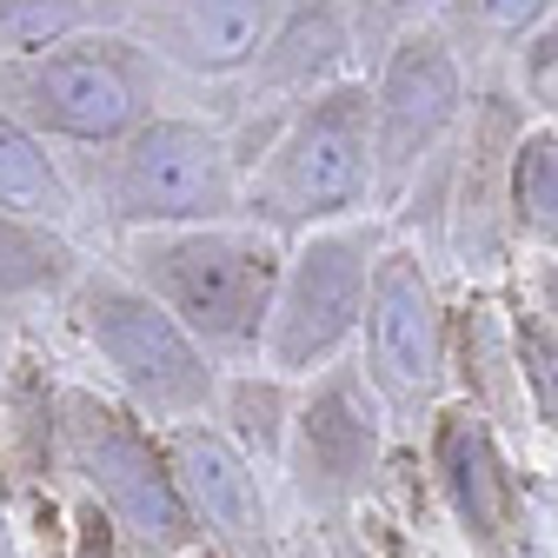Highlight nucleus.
<instances>
[{"mask_svg":"<svg viewBox=\"0 0 558 558\" xmlns=\"http://www.w3.org/2000/svg\"><path fill=\"white\" fill-rule=\"evenodd\" d=\"M140 272L206 339H253L272 300V253L240 233H186L140 246Z\"/></svg>","mask_w":558,"mask_h":558,"instance_id":"obj_1","label":"nucleus"},{"mask_svg":"<svg viewBox=\"0 0 558 558\" xmlns=\"http://www.w3.org/2000/svg\"><path fill=\"white\" fill-rule=\"evenodd\" d=\"M74 418H66V433H74V459H81V472L100 485V499L147 538V545H186V532H193V506L180 499V478L154 459V446H147V433L133 426L126 412H113V405H100V399H74L66 405Z\"/></svg>","mask_w":558,"mask_h":558,"instance_id":"obj_2","label":"nucleus"},{"mask_svg":"<svg viewBox=\"0 0 558 558\" xmlns=\"http://www.w3.org/2000/svg\"><path fill=\"white\" fill-rule=\"evenodd\" d=\"M366 126H373V107L360 87H339L326 94L279 147L272 173H266V193L259 206L272 220H319V214H339L353 206V193L366 186Z\"/></svg>","mask_w":558,"mask_h":558,"instance_id":"obj_3","label":"nucleus"},{"mask_svg":"<svg viewBox=\"0 0 558 558\" xmlns=\"http://www.w3.org/2000/svg\"><path fill=\"white\" fill-rule=\"evenodd\" d=\"M87 332L100 339V353L113 360V373L147 399L154 412H193L206 405V366L193 353V339L180 332V319L154 300H140L126 287H87L81 300Z\"/></svg>","mask_w":558,"mask_h":558,"instance_id":"obj_4","label":"nucleus"},{"mask_svg":"<svg viewBox=\"0 0 558 558\" xmlns=\"http://www.w3.org/2000/svg\"><path fill=\"white\" fill-rule=\"evenodd\" d=\"M113 193H120V214L133 220H214L227 206V160L214 147V133L160 120L126 140Z\"/></svg>","mask_w":558,"mask_h":558,"instance_id":"obj_5","label":"nucleus"},{"mask_svg":"<svg viewBox=\"0 0 558 558\" xmlns=\"http://www.w3.org/2000/svg\"><path fill=\"white\" fill-rule=\"evenodd\" d=\"M366 300V246L360 240H313L279 293V319H272V360L279 366H313L332 345L353 332Z\"/></svg>","mask_w":558,"mask_h":558,"instance_id":"obj_6","label":"nucleus"},{"mask_svg":"<svg viewBox=\"0 0 558 558\" xmlns=\"http://www.w3.org/2000/svg\"><path fill=\"white\" fill-rule=\"evenodd\" d=\"M173 478L186 506L206 519V532L220 538L227 558H272L266 532H259V499H253V478L240 465V452L220 433H180L173 439Z\"/></svg>","mask_w":558,"mask_h":558,"instance_id":"obj_7","label":"nucleus"},{"mask_svg":"<svg viewBox=\"0 0 558 558\" xmlns=\"http://www.w3.org/2000/svg\"><path fill=\"white\" fill-rule=\"evenodd\" d=\"M459 107V81H452V60L433 34H418L392 53V74H386V100H379V120H386V173L399 180L412 167L418 147H433V133L452 120Z\"/></svg>","mask_w":558,"mask_h":558,"instance_id":"obj_8","label":"nucleus"},{"mask_svg":"<svg viewBox=\"0 0 558 558\" xmlns=\"http://www.w3.org/2000/svg\"><path fill=\"white\" fill-rule=\"evenodd\" d=\"M373 339H379V366L399 392H426L439 373V313L426 293V272L405 253H392L373 279Z\"/></svg>","mask_w":558,"mask_h":558,"instance_id":"obj_9","label":"nucleus"},{"mask_svg":"<svg viewBox=\"0 0 558 558\" xmlns=\"http://www.w3.org/2000/svg\"><path fill=\"white\" fill-rule=\"evenodd\" d=\"M34 107L40 120H53L60 133H81V140H113L140 113L133 81L120 74L113 53H53L34 74Z\"/></svg>","mask_w":558,"mask_h":558,"instance_id":"obj_10","label":"nucleus"},{"mask_svg":"<svg viewBox=\"0 0 558 558\" xmlns=\"http://www.w3.org/2000/svg\"><path fill=\"white\" fill-rule=\"evenodd\" d=\"M439 472H446V499H452L465 538L478 551H499L506 519H512V493H506L493 433H485L478 412H446V426H439Z\"/></svg>","mask_w":558,"mask_h":558,"instance_id":"obj_11","label":"nucleus"},{"mask_svg":"<svg viewBox=\"0 0 558 558\" xmlns=\"http://www.w3.org/2000/svg\"><path fill=\"white\" fill-rule=\"evenodd\" d=\"M373 459V412L360 405L353 379H326L300 412V485L306 493H345Z\"/></svg>","mask_w":558,"mask_h":558,"instance_id":"obj_12","label":"nucleus"},{"mask_svg":"<svg viewBox=\"0 0 558 558\" xmlns=\"http://www.w3.org/2000/svg\"><path fill=\"white\" fill-rule=\"evenodd\" d=\"M266 21H272V0H186L173 40L193 66H240L259 53Z\"/></svg>","mask_w":558,"mask_h":558,"instance_id":"obj_13","label":"nucleus"},{"mask_svg":"<svg viewBox=\"0 0 558 558\" xmlns=\"http://www.w3.org/2000/svg\"><path fill=\"white\" fill-rule=\"evenodd\" d=\"M0 206H8V214H47V220L66 206L53 167L34 154V140L21 126H8V120H0Z\"/></svg>","mask_w":558,"mask_h":558,"instance_id":"obj_14","label":"nucleus"},{"mask_svg":"<svg viewBox=\"0 0 558 558\" xmlns=\"http://www.w3.org/2000/svg\"><path fill=\"white\" fill-rule=\"evenodd\" d=\"M332 60H339V21L326 8H313V14H300L287 34H279V47L266 60V81H306V74H319V66H332Z\"/></svg>","mask_w":558,"mask_h":558,"instance_id":"obj_15","label":"nucleus"},{"mask_svg":"<svg viewBox=\"0 0 558 558\" xmlns=\"http://www.w3.org/2000/svg\"><path fill=\"white\" fill-rule=\"evenodd\" d=\"M94 14V0H0V40L8 47H53Z\"/></svg>","mask_w":558,"mask_h":558,"instance_id":"obj_16","label":"nucleus"},{"mask_svg":"<svg viewBox=\"0 0 558 558\" xmlns=\"http://www.w3.org/2000/svg\"><path fill=\"white\" fill-rule=\"evenodd\" d=\"M512 199H519V220H525L532 233H551V240H558V147H551V140L519 147Z\"/></svg>","mask_w":558,"mask_h":558,"instance_id":"obj_17","label":"nucleus"},{"mask_svg":"<svg viewBox=\"0 0 558 558\" xmlns=\"http://www.w3.org/2000/svg\"><path fill=\"white\" fill-rule=\"evenodd\" d=\"M53 272H60L53 246H40L34 233L0 220V293H27V287H40V279H53Z\"/></svg>","mask_w":558,"mask_h":558,"instance_id":"obj_18","label":"nucleus"},{"mask_svg":"<svg viewBox=\"0 0 558 558\" xmlns=\"http://www.w3.org/2000/svg\"><path fill=\"white\" fill-rule=\"evenodd\" d=\"M233 412H240V433L259 439V452L279 446V392L272 386H240L233 392Z\"/></svg>","mask_w":558,"mask_h":558,"instance_id":"obj_19","label":"nucleus"},{"mask_svg":"<svg viewBox=\"0 0 558 558\" xmlns=\"http://www.w3.org/2000/svg\"><path fill=\"white\" fill-rule=\"evenodd\" d=\"M525 379L538 386L545 418H558V345H551L545 332H532V339H525Z\"/></svg>","mask_w":558,"mask_h":558,"instance_id":"obj_20","label":"nucleus"},{"mask_svg":"<svg viewBox=\"0 0 558 558\" xmlns=\"http://www.w3.org/2000/svg\"><path fill=\"white\" fill-rule=\"evenodd\" d=\"M545 8H551V0H465V14H478L485 27H499V34H519V27H532Z\"/></svg>","mask_w":558,"mask_h":558,"instance_id":"obj_21","label":"nucleus"},{"mask_svg":"<svg viewBox=\"0 0 558 558\" xmlns=\"http://www.w3.org/2000/svg\"><path fill=\"white\" fill-rule=\"evenodd\" d=\"M386 8H392V0H386Z\"/></svg>","mask_w":558,"mask_h":558,"instance_id":"obj_22","label":"nucleus"}]
</instances>
